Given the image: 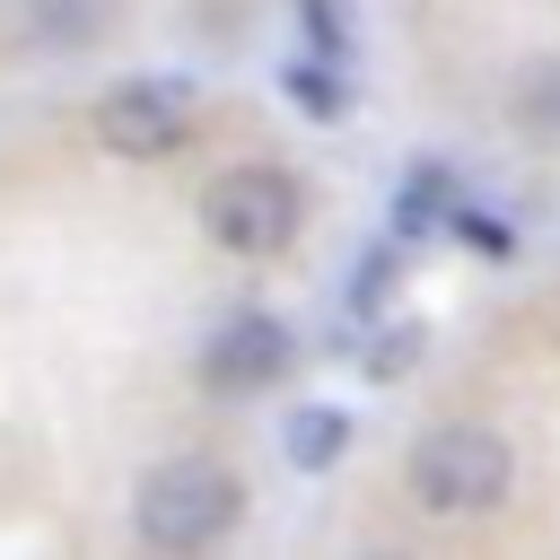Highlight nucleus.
<instances>
[{"mask_svg": "<svg viewBox=\"0 0 560 560\" xmlns=\"http://www.w3.org/2000/svg\"><path fill=\"white\" fill-rule=\"evenodd\" d=\"M350 455V411L341 402H298L280 411V464L289 472H332Z\"/></svg>", "mask_w": 560, "mask_h": 560, "instance_id": "nucleus-6", "label": "nucleus"}, {"mask_svg": "<svg viewBox=\"0 0 560 560\" xmlns=\"http://www.w3.org/2000/svg\"><path fill=\"white\" fill-rule=\"evenodd\" d=\"M192 122H201V96H192L184 79H166V70L114 79V88L96 96V114H88L96 149H114V158H175V149L192 140Z\"/></svg>", "mask_w": 560, "mask_h": 560, "instance_id": "nucleus-4", "label": "nucleus"}, {"mask_svg": "<svg viewBox=\"0 0 560 560\" xmlns=\"http://www.w3.org/2000/svg\"><path fill=\"white\" fill-rule=\"evenodd\" d=\"M236 508H245V490H236V472L228 464H210V455H166L140 490H131V534L149 542V551H210L228 525H236Z\"/></svg>", "mask_w": 560, "mask_h": 560, "instance_id": "nucleus-2", "label": "nucleus"}, {"mask_svg": "<svg viewBox=\"0 0 560 560\" xmlns=\"http://www.w3.org/2000/svg\"><path fill=\"white\" fill-rule=\"evenodd\" d=\"M280 88H298V105H306V114H341V88L324 79V61H289V70H280Z\"/></svg>", "mask_w": 560, "mask_h": 560, "instance_id": "nucleus-8", "label": "nucleus"}, {"mask_svg": "<svg viewBox=\"0 0 560 560\" xmlns=\"http://www.w3.org/2000/svg\"><path fill=\"white\" fill-rule=\"evenodd\" d=\"M280 368H289V332H280L271 315H236V324H219L210 350H201V376H210L219 394H254V385H271Z\"/></svg>", "mask_w": 560, "mask_h": 560, "instance_id": "nucleus-5", "label": "nucleus"}, {"mask_svg": "<svg viewBox=\"0 0 560 560\" xmlns=\"http://www.w3.org/2000/svg\"><path fill=\"white\" fill-rule=\"evenodd\" d=\"M516 490V446L481 420H438L402 455V499L420 516H490Z\"/></svg>", "mask_w": 560, "mask_h": 560, "instance_id": "nucleus-1", "label": "nucleus"}, {"mask_svg": "<svg viewBox=\"0 0 560 560\" xmlns=\"http://www.w3.org/2000/svg\"><path fill=\"white\" fill-rule=\"evenodd\" d=\"M298 219H306L298 175H280V166H262V158H245V166H228V175L201 184V236H210L219 254H236V262H271V254L298 236Z\"/></svg>", "mask_w": 560, "mask_h": 560, "instance_id": "nucleus-3", "label": "nucleus"}, {"mask_svg": "<svg viewBox=\"0 0 560 560\" xmlns=\"http://www.w3.org/2000/svg\"><path fill=\"white\" fill-rule=\"evenodd\" d=\"M438 201H446V166H411V175H402V228H429V219H446Z\"/></svg>", "mask_w": 560, "mask_h": 560, "instance_id": "nucleus-7", "label": "nucleus"}]
</instances>
